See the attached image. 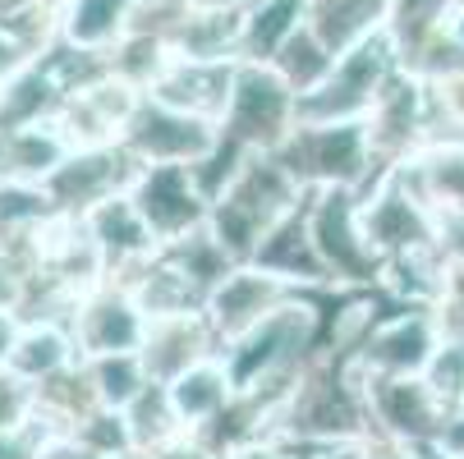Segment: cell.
<instances>
[{"label":"cell","mask_w":464,"mask_h":459,"mask_svg":"<svg viewBox=\"0 0 464 459\" xmlns=\"http://www.w3.org/2000/svg\"><path fill=\"white\" fill-rule=\"evenodd\" d=\"M83 225L92 230V239H97V248H102V257H106L111 281H124L129 272H139L148 257L161 253V239L152 234V225L143 221V212L134 207V198H129V193H115V198L97 203V207L83 216Z\"/></svg>","instance_id":"obj_17"},{"label":"cell","mask_w":464,"mask_h":459,"mask_svg":"<svg viewBox=\"0 0 464 459\" xmlns=\"http://www.w3.org/2000/svg\"><path fill=\"white\" fill-rule=\"evenodd\" d=\"M272 64H276V74L304 97V92H313V88H322L326 83V74L336 70V51H331L308 24L272 55Z\"/></svg>","instance_id":"obj_26"},{"label":"cell","mask_w":464,"mask_h":459,"mask_svg":"<svg viewBox=\"0 0 464 459\" xmlns=\"http://www.w3.org/2000/svg\"><path fill=\"white\" fill-rule=\"evenodd\" d=\"M295 294H299V290H295L290 281H281V276H272V272L253 267V262H235L230 276L208 294L203 312H208V321H212L217 340L226 345V340L244 336L248 326H257L262 317H272L276 308H285Z\"/></svg>","instance_id":"obj_13"},{"label":"cell","mask_w":464,"mask_h":459,"mask_svg":"<svg viewBox=\"0 0 464 459\" xmlns=\"http://www.w3.org/2000/svg\"><path fill=\"white\" fill-rule=\"evenodd\" d=\"M299 124V92L267 60H239L230 101L221 115V139L239 152H276Z\"/></svg>","instance_id":"obj_3"},{"label":"cell","mask_w":464,"mask_h":459,"mask_svg":"<svg viewBox=\"0 0 464 459\" xmlns=\"http://www.w3.org/2000/svg\"><path fill=\"white\" fill-rule=\"evenodd\" d=\"M295 459H363V441H326V445H308V441H285Z\"/></svg>","instance_id":"obj_30"},{"label":"cell","mask_w":464,"mask_h":459,"mask_svg":"<svg viewBox=\"0 0 464 459\" xmlns=\"http://www.w3.org/2000/svg\"><path fill=\"white\" fill-rule=\"evenodd\" d=\"M170 55L184 60H212V64H230L244 51V10H226V5H193L184 10V19L170 28Z\"/></svg>","instance_id":"obj_19"},{"label":"cell","mask_w":464,"mask_h":459,"mask_svg":"<svg viewBox=\"0 0 464 459\" xmlns=\"http://www.w3.org/2000/svg\"><path fill=\"white\" fill-rule=\"evenodd\" d=\"M459 459H464V454H459Z\"/></svg>","instance_id":"obj_37"},{"label":"cell","mask_w":464,"mask_h":459,"mask_svg":"<svg viewBox=\"0 0 464 459\" xmlns=\"http://www.w3.org/2000/svg\"><path fill=\"white\" fill-rule=\"evenodd\" d=\"M198 5H226V10H244L248 0H198Z\"/></svg>","instance_id":"obj_36"},{"label":"cell","mask_w":464,"mask_h":459,"mask_svg":"<svg viewBox=\"0 0 464 459\" xmlns=\"http://www.w3.org/2000/svg\"><path fill=\"white\" fill-rule=\"evenodd\" d=\"M148 308L139 303V294L120 285V281H102L88 294H79L74 312H70V336L79 345V359H102V354H139L143 336H148Z\"/></svg>","instance_id":"obj_9"},{"label":"cell","mask_w":464,"mask_h":459,"mask_svg":"<svg viewBox=\"0 0 464 459\" xmlns=\"http://www.w3.org/2000/svg\"><path fill=\"white\" fill-rule=\"evenodd\" d=\"M70 363H79L74 336L64 331V326H55V321H37V326H28V331H19V340H14L5 368L37 386V381L55 377L60 368H70Z\"/></svg>","instance_id":"obj_24"},{"label":"cell","mask_w":464,"mask_h":459,"mask_svg":"<svg viewBox=\"0 0 464 459\" xmlns=\"http://www.w3.org/2000/svg\"><path fill=\"white\" fill-rule=\"evenodd\" d=\"M446 454H464V409H455L450 418H446V432H441V441H437Z\"/></svg>","instance_id":"obj_33"},{"label":"cell","mask_w":464,"mask_h":459,"mask_svg":"<svg viewBox=\"0 0 464 459\" xmlns=\"http://www.w3.org/2000/svg\"><path fill=\"white\" fill-rule=\"evenodd\" d=\"M83 363H88V377L97 390V405H106V409H124L152 381L139 354H102V359H83Z\"/></svg>","instance_id":"obj_27"},{"label":"cell","mask_w":464,"mask_h":459,"mask_svg":"<svg viewBox=\"0 0 464 459\" xmlns=\"http://www.w3.org/2000/svg\"><path fill=\"white\" fill-rule=\"evenodd\" d=\"M290 175L304 188H354L363 193L377 175H386L372 157L368 120H331V124H295V134L276 148Z\"/></svg>","instance_id":"obj_2"},{"label":"cell","mask_w":464,"mask_h":459,"mask_svg":"<svg viewBox=\"0 0 464 459\" xmlns=\"http://www.w3.org/2000/svg\"><path fill=\"white\" fill-rule=\"evenodd\" d=\"M226 459H295V454H290V445H285L281 436H257V441L235 445Z\"/></svg>","instance_id":"obj_32"},{"label":"cell","mask_w":464,"mask_h":459,"mask_svg":"<svg viewBox=\"0 0 464 459\" xmlns=\"http://www.w3.org/2000/svg\"><path fill=\"white\" fill-rule=\"evenodd\" d=\"M368 396V418L372 436L410 441V445H437L446 432V409L432 396V386L423 377H363Z\"/></svg>","instance_id":"obj_12"},{"label":"cell","mask_w":464,"mask_h":459,"mask_svg":"<svg viewBox=\"0 0 464 459\" xmlns=\"http://www.w3.org/2000/svg\"><path fill=\"white\" fill-rule=\"evenodd\" d=\"M248 262L262 267V272H272V276H281V281H290L295 290L331 285V276L322 267V253L313 244V225H308V193H304L299 207H290L281 221H272L267 230H262Z\"/></svg>","instance_id":"obj_15"},{"label":"cell","mask_w":464,"mask_h":459,"mask_svg":"<svg viewBox=\"0 0 464 459\" xmlns=\"http://www.w3.org/2000/svg\"><path fill=\"white\" fill-rule=\"evenodd\" d=\"M308 225H313V244L322 253V267H326L331 285L377 290L382 257L363 239L354 188H308Z\"/></svg>","instance_id":"obj_5"},{"label":"cell","mask_w":464,"mask_h":459,"mask_svg":"<svg viewBox=\"0 0 464 459\" xmlns=\"http://www.w3.org/2000/svg\"><path fill=\"white\" fill-rule=\"evenodd\" d=\"M166 390H170V405H175L184 432L208 427V423L239 396L235 381H230V372H226V363H221V354H212V359H203V363H193V368L179 372Z\"/></svg>","instance_id":"obj_21"},{"label":"cell","mask_w":464,"mask_h":459,"mask_svg":"<svg viewBox=\"0 0 464 459\" xmlns=\"http://www.w3.org/2000/svg\"><path fill=\"white\" fill-rule=\"evenodd\" d=\"M450 28H455V37L464 42V0H455V10H450Z\"/></svg>","instance_id":"obj_35"},{"label":"cell","mask_w":464,"mask_h":459,"mask_svg":"<svg viewBox=\"0 0 464 459\" xmlns=\"http://www.w3.org/2000/svg\"><path fill=\"white\" fill-rule=\"evenodd\" d=\"M304 193L308 188L290 175V166L276 152H248L239 161V170L230 175V184L212 198L208 230L226 244V253L235 262H248L262 230L281 221L290 207H299Z\"/></svg>","instance_id":"obj_1"},{"label":"cell","mask_w":464,"mask_h":459,"mask_svg":"<svg viewBox=\"0 0 464 459\" xmlns=\"http://www.w3.org/2000/svg\"><path fill=\"white\" fill-rule=\"evenodd\" d=\"M221 143V124L208 115L179 110L170 101H157L143 92V101L129 115L120 148L134 157L139 166H198L203 157H212Z\"/></svg>","instance_id":"obj_6"},{"label":"cell","mask_w":464,"mask_h":459,"mask_svg":"<svg viewBox=\"0 0 464 459\" xmlns=\"http://www.w3.org/2000/svg\"><path fill=\"white\" fill-rule=\"evenodd\" d=\"M19 340V326H14V312L10 308H0V368L10 363V349Z\"/></svg>","instance_id":"obj_34"},{"label":"cell","mask_w":464,"mask_h":459,"mask_svg":"<svg viewBox=\"0 0 464 459\" xmlns=\"http://www.w3.org/2000/svg\"><path fill=\"white\" fill-rule=\"evenodd\" d=\"M235 64H212V60H184V55H170V64L161 70V79L148 88V97L157 101H170L179 110H193V115H208L221 124L226 115V101H230V83H235Z\"/></svg>","instance_id":"obj_18"},{"label":"cell","mask_w":464,"mask_h":459,"mask_svg":"<svg viewBox=\"0 0 464 459\" xmlns=\"http://www.w3.org/2000/svg\"><path fill=\"white\" fill-rule=\"evenodd\" d=\"M134 175H139L134 157L120 143H102V148H74L42 188L60 216H88L97 203L115 198V193H129Z\"/></svg>","instance_id":"obj_11"},{"label":"cell","mask_w":464,"mask_h":459,"mask_svg":"<svg viewBox=\"0 0 464 459\" xmlns=\"http://www.w3.org/2000/svg\"><path fill=\"white\" fill-rule=\"evenodd\" d=\"M359 221H363V239L372 244L382 262L437 248V216L405 188V179L395 170L377 175L359 193Z\"/></svg>","instance_id":"obj_8"},{"label":"cell","mask_w":464,"mask_h":459,"mask_svg":"<svg viewBox=\"0 0 464 459\" xmlns=\"http://www.w3.org/2000/svg\"><path fill=\"white\" fill-rule=\"evenodd\" d=\"M423 381L432 386V396L441 400L446 414L464 409V336H441Z\"/></svg>","instance_id":"obj_28"},{"label":"cell","mask_w":464,"mask_h":459,"mask_svg":"<svg viewBox=\"0 0 464 459\" xmlns=\"http://www.w3.org/2000/svg\"><path fill=\"white\" fill-rule=\"evenodd\" d=\"M437 345H441V326L432 308L386 299V312L350 349V363L359 377H423Z\"/></svg>","instance_id":"obj_7"},{"label":"cell","mask_w":464,"mask_h":459,"mask_svg":"<svg viewBox=\"0 0 464 459\" xmlns=\"http://www.w3.org/2000/svg\"><path fill=\"white\" fill-rule=\"evenodd\" d=\"M212 354H221V340H217V331H212V321H208L203 308L157 312L148 321V336H143V349H139L148 377L161 381V386H170L179 372H188L193 363H203Z\"/></svg>","instance_id":"obj_14"},{"label":"cell","mask_w":464,"mask_h":459,"mask_svg":"<svg viewBox=\"0 0 464 459\" xmlns=\"http://www.w3.org/2000/svg\"><path fill=\"white\" fill-rule=\"evenodd\" d=\"M308 24V0H248L244 5V51L239 60H267Z\"/></svg>","instance_id":"obj_23"},{"label":"cell","mask_w":464,"mask_h":459,"mask_svg":"<svg viewBox=\"0 0 464 459\" xmlns=\"http://www.w3.org/2000/svg\"><path fill=\"white\" fill-rule=\"evenodd\" d=\"M143 0H60V42L79 51H111L134 28Z\"/></svg>","instance_id":"obj_20"},{"label":"cell","mask_w":464,"mask_h":459,"mask_svg":"<svg viewBox=\"0 0 464 459\" xmlns=\"http://www.w3.org/2000/svg\"><path fill=\"white\" fill-rule=\"evenodd\" d=\"M386 19H391V0H308V28L336 55L382 33Z\"/></svg>","instance_id":"obj_22"},{"label":"cell","mask_w":464,"mask_h":459,"mask_svg":"<svg viewBox=\"0 0 464 459\" xmlns=\"http://www.w3.org/2000/svg\"><path fill=\"white\" fill-rule=\"evenodd\" d=\"M450 10L455 0H391V19H386V33L395 37V51L419 42L423 33L450 24Z\"/></svg>","instance_id":"obj_29"},{"label":"cell","mask_w":464,"mask_h":459,"mask_svg":"<svg viewBox=\"0 0 464 459\" xmlns=\"http://www.w3.org/2000/svg\"><path fill=\"white\" fill-rule=\"evenodd\" d=\"M395 74H401V51H395V37L382 28V33L354 42L350 51H341L336 70L326 74V83L299 97V124L368 120L372 101L382 97V88Z\"/></svg>","instance_id":"obj_4"},{"label":"cell","mask_w":464,"mask_h":459,"mask_svg":"<svg viewBox=\"0 0 464 459\" xmlns=\"http://www.w3.org/2000/svg\"><path fill=\"white\" fill-rule=\"evenodd\" d=\"M129 198L143 212V221L152 225V234L161 244H175L193 230H203L212 216V198L198 184L193 166H139Z\"/></svg>","instance_id":"obj_10"},{"label":"cell","mask_w":464,"mask_h":459,"mask_svg":"<svg viewBox=\"0 0 464 459\" xmlns=\"http://www.w3.org/2000/svg\"><path fill=\"white\" fill-rule=\"evenodd\" d=\"M124 423H129V432H134V450L139 454H152V450H161V445L184 436V423H179V414L170 405V390L161 381H148L139 396L124 405Z\"/></svg>","instance_id":"obj_25"},{"label":"cell","mask_w":464,"mask_h":459,"mask_svg":"<svg viewBox=\"0 0 464 459\" xmlns=\"http://www.w3.org/2000/svg\"><path fill=\"white\" fill-rule=\"evenodd\" d=\"M363 459H428V450L410 445V441H391V436H368L363 441Z\"/></svg>","instance_id":"obj_31"},{"label":"cell","mask_w":464,"mask_h":459,"mask_svg":"<svg viewBox=\"0 0 464 459\" xmlns=\"http://www.w3.org/2000/svg\"><path fill=\"white\" fill-rule=\"evenodd\" d=\"M405 179V188L441 221H459L464 216V139H437L423 143L410 161L391 166Z\"/></svg>","instance_id":"obj_16"}]
</instances>
